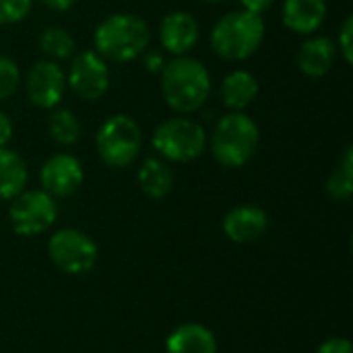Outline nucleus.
I'll return each mask as SVG.
<instances>
[{
	"label": "nucleus",
	"instance_id": "obj_1",
	"mask_svg": "<svg viewBox=\"0 0 353 353\" xmlns=\"http://www.w3.org/2000/svg\"><path fill=\"white\" fill-rule=\"evenodd\" d=\"M159 74L161 95L172 112L188 116L205 108L213 81L211 72L199 58H192L190 54L174 56L170 62H165Z\"/></svg>",
	"mask_w": 353,
	"mask_h": 353
},
{
	"label": "nucleus",
	"instance_id": "obj_2",
	"mask_svg": "<svg viewBox=\"0 0 353 353\" xmlns=\"http://www.w3.org/2000/svg\"><path fill=\"white\" fill-rule=\"evenodd\" d=\"M151 27L149 23L132 12H114L105 17L93 33V50L105 60L126 64L149 48Z\"/></svg>",
	"mask_w": 353,
	"mask_h": 353
},
{
	"label": "nucleus",
	"instance_id": "obj_3",
	"mask_svg": "<svg viewBox=\"0 0 353 353\" xmlns=\"http://www.w3.org/2000/svg\"><path fill=\"white\" fill-rule=\"evenodd\" d=\"M267 25L261 14L244 8L225 12L211 29L209 43L213 52L228 62L248 60L265 41Z\"/></svg>",
	"mask_w": 353,
	"mask_h": 353
},
{
	"label": "nucleus",
	"instance_id": "obj_4",
	"mask_svg": "<svg viewBox=\"0 0 353 353\" xmlns=\"http://www.w3.org/2000/svg\"><path fill=\"white\" fill-rule=\"evenodd\" d=\"M259 143V124L246 112H228L215 122L209 149L221 168L238 170L254 157Z\"/></svg>",
	"mask_w": 353,
	"mask_h": 353
},
{
	"label": "nucleus",
	"instance_id": "obj_5",
	"mask_svg": "<svg viewBox=\"0 0 353 353\" xmlns=\"http://www.w3.org/2000/svg\"><path fill=\"white\" fill-rule=\"evenodd\" d=\"M157 157L168 163H188L199 159L207 149L205 126L188 116H172L161 120L151 137Z\"/></svg>",
	"mask_w": 353,
	"mask_h": 353
},
{
	"label": "nucleus",
	"instance_id": "obj_6",
	"mask_svg": "<svg viewBox=\"0 0 353 353\" xmlns=\"http://www.w3.org/2000/svg\"><path fill=\"white\" fill-rule=\"evenodd\" d=\"M95 149L99 159L112 168L122 170L132 165L143 149V130L128 114H114L101 122L95 134Z\"/></svg>",
	"mask_w": 353,
	"mask_h": 353
},
{
	"label": "nucleus",
	"instance_id": "obj_7",
	"mask_svg": "<svg viewBox=\"0 0 353 353\" xmlns=\"http://www.w3.org/2000/svg\"><path fill=\"white\" fill-rule=\"evenodd\" d=\"M48 256L52 265L66 275H87L99 259L95 240L74 228H62L48 240Z\"/></svg>",
	"mask_w": 353,
	"mask_h": 353
},
{
	"label": "nucleus",
	"instance_id": "obj_8",
	"mask_svg": "<svg viewBox=\"0 0 353 353\" xmlns=\"http://www.w3.org/2000/svg\"><path fill=\"white\" fill-rule=\"evenodd\" d=\"M8 219L12 232L23 238H33L48 232L58 219V205L56 199L37 190H23L10 201Z\"/></svg>",
	"mask_w": 353,
	"mask_h": 353
},
{
	"label": "nucleus",
	"instance_id": "obj_9",
	"mask_svg": "<svg viewBox=\"0 0 353 353\" xmlns=\"http://www.w3.org/2000/svg\"><path fill=\"white\" fill-rule=\"evenodd\" d=\"M66 87L83 99L97 101L110 89V66L95 50L74 52L66 70Z\"/></svg>",
	"mask_w": 353,
	"mask_h": 353
},
{
	"label": "nucleus",
	"instance_id": "obj_10",
	"mask_svg": "<svg viewBox=\"0 0 353 353\" xmlns=\"http://www.w3.org/2000/svg\"><path fill=\"white\" fill-rule=\"evenodd\" d=\"M66 93V72L54 60H37L25 74V95L39 110H54Z\"/></svg>",
	"mask_w": 353,
	"mask_h": 353
},
{
	"label": "nucleus",
	"instance_id": "obj_11",
	"mask_svg": "<svg viewBox=\"0 0 353 353\" xmlns=\"http://www.w3.org/2000/svg\"><path fill=\"white\" fill-rule=\"evenodd\" d=\"M41 190L54 199L72 196L85 182V170L72 153H54L39 168Z\"/></svg>",
	"mask_w": 353,
	"mask_h": 353
},
{
	"label": "nucleus",
	"instance_id": "obj_12",
	"mask_svg": "<svg viewBox=\"0 0 353 353\" xmlns=\"http://www.w3.org/2000/svg\"><path fill=\"white\" fill-rule=\"evenodd\" d=\"M159 46L172 56H186L199 43L201 27L192 12L172 10L159 23Z\"/></svg>",
	"mask_w": 353,
	"mask_h": 353
},
{
	"label": "nucleus",
	"instance_id": "obj_13",
	"mask_svg": "<svg viewBox=\"0 0 353 353\" xmlns=\"http://www.w3.org/2000/svg\"><path fill=\"white\" fill-rule=\"evenodd\" d=\"M223 234L236 244H252L269 230V215L259 205H238L223 217Z\"/></svg>",
	"mask_w": 353,
	"mask_h": 353
},
{
	"label": "nucleus",
	"instance_id": "obj_14",
	"mask_svg": "<svg viewBox=\"0 0 353 353\" xmlns=\"http://www.w3.org/2000/svg\"><path fill=\"white\" fill-rule=\"evenodd\" d=\"M337 46L329 35H308L298 50V68L302 74L321 79L329 74L337 62Z\"/></svg>",
	"mask_w": 353,
	"mask_h": 353
},
{
	"label": "nucleus",
	"instance_id": "obj_15",
	"mask_svg": "<svg viewBox=\"0 0 353 353\" xmlns=\"http://www.w3.org/2000/svg\"><path fill=\"white\" fill-rule=\"evenodd\" d=\"M327 0H283L281 21L296 35H314L327 21Z\"/></svg>",
	"mask_w": 353,
	"mask_h": 353
},
{
	"label": "nucleus",
	"instance_id": "obj_16",
	"mask_svg": "<svg viewBox=\"0 0 353 353\" xmlns=\"http://www.w3.org/2000/svg\"><path fill=\"white\" fill-rule=\"evenodd\" d=\"M259 91H261L259 79L246 68H236L223 77L219 87V97L230 112H244L248 105L254 103Z\"/></svg>",
	"mask_w": 353,
	"mask_h": 353
},
{
	"label": "nucleus",
	"instance_id": "obj_17",
	"mask_svg": "<svg viewBox=\"0 0 353 353\" xmlns=\"http://www.w3.org/2000/svg\"><path fill=\"white\" fill-rule=\"evenodd\" d=\"M165 353H217V339L205 325L184 323L168 335Z\"/></svg>",
	"mask_w": 353,
	"mask_h": 353
},
{
	"label": "nucleus",
	"instance_id": "obj_18",
	"mask_svg": "<svg viewBox=\"0 0 353 353\" xmlns=\"http://www.w3.org/2000/svg\"><path fill=\"white\" fill-rule=\"evenodd\" d=\"M137 182L145 196H149L153 201H161L174 190V172L165 159L147 157L139 165Z\"/></svg>",
	"mask_w": 353,
	"mask_h": 353
},
{
	"label": "nucleus",
	"instance_id": "obj_19",
	"mask_svg": "<svg viewBox=\"0 0 353 353\" xmlns=\"http://www.w3.org/2000/svg\"><path fill=\"white\" fill-rule=\"evenodd\" d=\"M29 170L25 159L8 149H0V201H12L17 194H21L27 188Z\"/></svg>",
	"mask_w": 353,
	"mask_h": 353
},
{
	"label": "nucleus",
	"instance_id": "obj_20",
	"mask_svg": "<svg viewBox=\"0 0 353 353\" xmlns=\"http://www.w3.org/2000/svg\"><path fill=\"white\" fill-rule=\"evenodd\" d=\"M327 194L335 203H347L353 194V147L347 145L327 178Z\"/></svg>",
	"mask_w": 353,
	"mask_h": 353
},
{
	"label": "nucleus",
	"instance_id": "obj_21",
	"mask_svg": "<svg viewBox=\"0 0 353 353\" xmlns=\"http://www.w3.org/2000/svg\"><path fill=\"white\" fill-rule=\"evenodd\" d=\"M48 132L54 143H58L62 147H70V145L79 143V139L83 134V126L72 110L54 108L48 114Z\"/></svg>",
	"mask_w": 353,
	"mask_h": 353
},
{
	"label": "nucleus",
	"instance_id": "obj_22",
	"mask_svg": "<svg viewBox=\"0 0 353 353\" xmlns=\"http://www.w3.org/2000/svg\"><path fill=\"white\" fill-rule=\"evenodd\" d=\"M39 50L48 60L58 62V60H70L77 50V43L68 29L50 25L39 33Z\"/></svg>",
	"mask_w": 353,
	"mask_h": 353
},
{
	"label": "nucleus",
	"instance_id": "obj_23",
	"mask_svg": "<svg viewBox=\"0 0 353 353\" xmlns=\"http://www.w3.org/2000/svg\"><path fill=\"white\" fill-rule=\"evenodd\" d=\"M19 85H21L19 64L12 58L0 54V101H6L8 97H12Z\"/></svg>",
	"mask_w": 353,
	"mask_h": 353
},
{
	"label": "nucleus",
	"instance_id": "obj_24",
	"mask_svg": "<svg viewBox=\"0 0 353 353\" xmlns=\"http://www.w3.org/2000/svg\"><path fill=\"white\" fill-rule=\"evenodd\" d=\"M33 0H0V25H17L29 17Z\"/></svg>",
	"mask_w": 353,
	"mask_h": 353
},
{
	"label": "nucleus",
	"instance_id": "obj_25",
	"mask_svg": "<svg viewBox=\"0 0 353 353\" xmlns=\"http://www.w3.org/2000/svg\"><path fill=\"white\" fill-rule=\"evenodd\" d=\"M337 52L341 54V58L345 60V64L353 62V14H347L341 23L339 35H337Z\"/></svg>",
	"mask_w": 353,
	"mask_h": 353
},
{
	"label": "nucleus",
	"instance_id": "obj_26",
	"mask_svg": "<svg viewBox=\"0 0 353 353\" xmlns=\"http://www.w3.org/2000/svg\"><path fill=\"white\" fill-rule=\"evenodd\" d=\"M141 58H143V66H145L147 72L157 74V72H161V68L165 66V58H163V54H161L159 50L147 48V50L141 54Z\"/></svg>",
	"mask_w": 353,
	"mask_h": 353
},
{
	"label": "nucleus",
	"instance_id": "obj_27",
	"mask_svg": "<svg viewBox=\"0 0 353 353\" xmlns=\"http://www.w3.org/2000/svg\"><path fill=\"white\" fill-rule=\"evenodd\" d=\"M316 353H353V345L345 337H331L325 343H321Z\"/></svg>",
	"mask_w": 353,
	"mask_h": 353
},
{
	"label": "nucleus",
	"instance_id": "obj_28",
	"mask_svg": "<svg viewBox=\"0 0 353 353\" xmlns=\"http://www.w3.org/2000/svg\"><path fill=\"white\" fill-rule=\"evenodd\" d=\"M238 2H240V6L244 10L254 12V14H261V17L275 4V0H238Z\"/></svg>",
	"mask_w": 353,
	"mask_h": 353
},
{
	"label": "nucleus",
	"instance_id": "obj_29",
	"mask_svg": "<svg viewBox=\"0 0 353 353\" xmlns=\"http://www.w3.org/2000/svg\"><path fill=\"white\" fill-rule=\"evenodd\" d=\"M12 132H14L12 120L0 110V149H2V147H8V143H10V139H12Z\"/></svg>",
	"mask_w": 353,
	"mask_h": 353
},
{
	"label": "nucleus",
	"instance_id": "obj_30",
	"mask_svg": "<svg viewBox=\"0 0 353 353\" xmlns=\"http://www.w3.org/2000/svg\"><path fill=\"white\" fill-rule=\"evenodd\" d=\"M46 8L54 10V12H66L74 6L77 0H39Z\"/></svg>",
	"mask_w": 353,
	"mask_h": 353
},
{
	"label": "nucleus",
	"instance_id": "obj_31",
	"mask_svg": "<svg viewBox=\"0 0 353 353\" xmlns=\"http://www.w3.org/2000/svg\"><path fill=\"white\" fill-rule=\"evenodd\" d=\"M203 2H209V4H219V2H225V0H203Z\"/></svg>",
	"mask_w": 353,
	"mask_h": 353
}]
</instances>
